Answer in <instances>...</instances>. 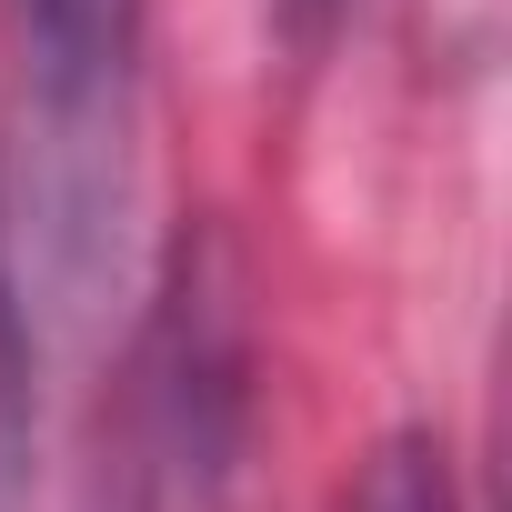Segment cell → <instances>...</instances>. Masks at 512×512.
Listing matches in <instances>:
<instances>
[{
  "instance_id": "cell-1",
  "label": "cell",
  "mask_w": 512,
  "mask_h": 512,
  "mask_svg": "<svg viewBox=\"0 0 512 512\" xmlns=\"http://www.w3.org/2000/svg\"><path fill=\"white\" fill-rule=\"evenodd\" d=\"M11 41V221L0 262L61 312H101L121 282L141 191V51L151 0H0Z\"/></svg>"
},
{
  "instance_id": "cell-2",
  "label": "cell",
  "mask_w": 512,
  "mask_h": 512,
  "mask_svg": "<svg viewBox=\"0 0 512 512\" xmlns=\"http://www.w3.org/2000/svg\"><path fill=\"white\" fill-rule=\"evenodd\" d=\"M121 512H251L262 492V332L221 221L171 231L121 352Z\"/></svg>"
},
{
  "instance_id": "cell-3",
  "label": "cell",
  "mask_w": 512,
  "mask_h": 512,
  "mask_svg": "<svg viewBox=\"0 0 512 512\" xmlns=\"http://www.w3.org/2000/svg\"><path fill=\"white\" fill-rule=\"evenodd\" d=\"M332 512H462L452 442H442V432H382V442L352 462V482H342Z\"/></svg>"
},
{
  "instance_id": "cell-4",
  "label": "cell",
  "mask_w": 512,
  "mask_h": 512,
  "mask_svg": "<svg viewBox=\"0 0 512 512\" xmlns=\"http://www.w3.org/2000/svg\"><path fill=\"white\" fill-rule=\"evenodd\" d=\"M0 512H41V442H31V302L0 262Z\"/></svg>"
},
{
  "instance_id": "cell-5",
  "label": "cell",
  "mask_w": 512,
  "mask_h": 512,
  "mask_svg": "<svg viewBox=\"0 0 512 512\" xmlns=\"http://www.w3.org/2000/svg\"><path fill=\"white\" fill-rule=\"evenodd\" d=\"M352 21H362V0H282V41H292V61H322Z\"/></svg>"
}]
</instances>
